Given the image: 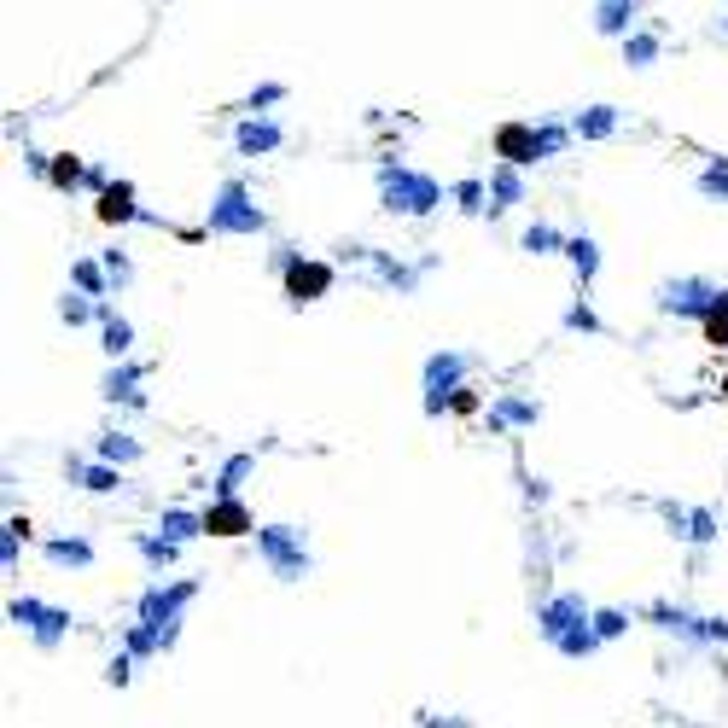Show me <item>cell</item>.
Listing matches in <instances>:
<instances>
[{
  "mask_svg": "<svg viewBox=\"0 0 728 728\" xmlns=\"http://www.w3.org/2000/svg\"><path fill=\"white\" fill-rule=\"evenodd\" d=\"M443 199H449V193H443L437 175H426V169H414V164H397V158L379 164V210H385V216L420 222V216H431Z\"/></svg>",
  "mask_w": 728,
  "mask_h": 728,
  "instance_id": "1",
  "label": "cell"
},
{
  "mask_svg": "<svg viewBox=\"0 0 728 728\" xmlns=\"http://www.w3.org/2000/svg\"><path fill=\"white\" fill-rule=\"evenodd\" d=\"M204 228L216 233V239H257V233H268V216H263V204H257V193L239 175H228L216 187V199H210Z\"/></svg>",
  "mask_w": 728,
  "mask_h": 728,
  "instance_id": "2",
  "label": "cell"
},
{
  "mask_svg": "<svg viewBox=\"0 0 728 728\" xmlns=\"http://www.w3.org/2000/svg\"><path fill=\"white\" fill-rule=\"evenodd\" d=\"M193 600H199V577H158L152 589H140L134 612L164 635V653L181 641V618H187V606H193Z\"/></svg>",
  "mask_w": 728,
  "mask_h": 728,
  "instance_id": "3",
  "label": "cell"
},
{
  "mask_svg": "<svg viewBox=\"0 0 728 728\" xmlns=\"http://www.w3.org/2000/svg\"><path fill=\"white\" fill-rule=\"evenodd\" d=\"M338 263H362L373 274V286H385V292H397V298H414L420 292V274L437 268V257H420V263H402L397 251H379V245H338Z\"/></svg>",
  "mask_w": 728,
  "mask_h": 728,
  "instance_id": "4",
  "label": "cell"
},
{
  "mask_svg": "<svg viewBox=\"0 0 728 728\" xmlns=\"http://www.w3.org/2000/svg\"><path fill=\"white\" fill-rule=\"evenodd\" d=\"M274 268H280V292H286V303L292 309H303V303H321L338 286V268L321 263V257H303L298 245H280L274 251Z\"/></svg>",
  "mask_w": 728,
  "mask_h": 728,
  "instance_id": "5",
  "label": "cell"
},
{
  "mask_svg": "<svg viewBox=\"0 0 728 728\" xmlns=\"http://www.w3.org/2000/svg\"><path fill=\"white\" fill-rule=\"evenodd\" d=\"M257 554H263V565L280 577V583H303V577L315 571L309 530L303 525H257Z\"/></svg>",
  "mask_w": 728,
  "mask_h": 728,
  "instance_id": "6",
  "label": "cell"
},
{
  "mask_svg": "<svg viewBox=\"0 0 728 728\" xmlns=\"http://www.w3.org/2000/svg\"><path fill=\"white\" fill-rule=\"evenodd\" d=\"M466 373H472V356H461V350H431L426 367H420V414L426 420H443L449 414V397L466 385Z\"/></svg>",
  "mask_w": 728,
  "mask_h": 728,
  "instance_id": "7",
  "label": "cell"
},
{
  "mask_svg": "<svg viewBox=\"0 0 728 728\" xmlns=\"http://www.w3.org/2000/svg\"><path fill=\"white\" fill-rule=\"evenodd\" d=\"M6 618L35 641V653H59L65 635L76 629V618H70L65 606H47V600H35V595H12L6 600Z\"/></svg>",
  "mask_w": 728,
  "mask_h": 728,
  "instance_id": "8",
  "label": "cell"
},
{
  "mask_svg": "<svg viewBox=\"0 0 728 728\" xmlns=\"http://www.w3.org/2000/svg\"><path fill=\"white\" fill-rule=\"evenodd\" d=\"M647 618H653L664 635L688 641V647H728V618H699V612L676 606V600H653V606H647Z\"/></svg>",
  "mask_w": 728,
  "mask_h": 728,
  "instance_id": "9",
  "label": "cell"
},
{
  "mask_svg": "<svg viewBox=\"0 0 728 728\" xmlns=\"http://www.w3.org/2000/svg\"><path fill=\"white\" fill-rule=\"evenodd\" d=\"M723 298V286L717 280H705V274H676V280H664L659 286V315L670 321H705V309Z\"/></svg>",
  "mask_w": 728,
  "mask_h": 728,
  "instance_id": "10",
  "label": "cell"
},
{
  "mask_svg": "<svg viewBox=\"0 0 728 728\" xmlns=\"http://www.w3.org/2000/svg\"><path fill=\"white\" fill-rule=\"evenodd\" d=\"M589 618H595V606L577 595V589H560V595H548L542 606H536V635H542L548 647H560L565 635H571V629H583Z\"/></svg>",
  "mask_w": 728,
  "mask_h": 728,
  "instance_id": "11",
  "label": "cell"
},
{
  "mask_svg": "<svg viewBox=\"0 0 728 728\" xmlns=\"http://www.w3.org/2000/svg\"><path fill=\"white\" fill-rule=\"evenodd\" d=\"M286 146V129L268 117V111H245L239 123H233V152L239 158H268V152H280Z\"/></svg>",
  "mask_w": 728,
  "mask_h": 728,
  "instance_id": "12",
  "label": "cell"
},
{
  "mask_svg": "<svg viewBox=\"0 0 728 728\" xmlns=\"http://www.w3.org/2000/svg\"><path fill=\"white\" fill-rule=\"evenodd\" d=\"M65 478L76 490H88V496H117V490H129V478H123V466L111 461H88V455H65Z\"/></svg>",
  "mask_w": 728,
  "mask_h": 728,
  "instance_id": "13",
  "label": "cell"
},
{
  "mask_svg": "<svg viewBox=\"0 0 728 728\" xmlns=\"http://www.w3.org/2000/svg\"><path fill=\"white\" fill-rule=\"evenodd\" d=\"M490 146H496L501 164H542V140H536V123H496V134H490Z\"/></svg>",
  "mask_w": 728,
  "mask_h": 728,
  "instance_id": "14",
  "label": "cell"
},
{
  "mask_svg": "<svg viewBox=\"0 0 728 728\" xmlns=\"http://www.w3.org/2000/svg\"><path fill=\"white\" fill-rule=\"evenodd\" d=\"M204 536H222V542L257 536V519H251V507L239 496H210V507H204Z\"/></svg>",
  "mask_w": 728,
  "mask_h": 728,
  "instance_id": "15",
  "label": "cell"
},
{
  "mask_svg": "<svg viewBox=\"0 0 728 728\" xmlns=\"http://www.w3.org/2000/svg\"><path fill=\"white\" fill-rule=\"evenodd\" d=\"M140 379H146V362H111V373L100 379V397L105 402H123V408H146V397H140Z\"/></svg>",
  "mask_w": 728,
  "mask_h": 728,
  "instance_id": "16",
  "label": "cell"
},
{
  "mask_svg": "<svg viewBox=\"0 0 728 728\" xmlns=\"http://www.w3.org/2000/svg\"><path fill=\"white\" fill-rule=\"evenodd\" d=\"M140 216H146V210L134 204V181H111L100 199H94V222H105V228H129Z\"/></svg>",
  "mask_w": 728,
  "mask_h": 728,
  "instance_id": "17",
  "label": "cell"
},
{
  "mask_svg": "<svg viewBox=\"0 0 728 728\" xmlns=\"http://www.w3.org/2000/svg\"><path fill=\"white\" fill-rule=\"evenodd\" d=\"M542 420V402L536 397H519V391H501L490 402V431H530Z\"/></svg>",
  "mask_w": 728,
  "mask_h": 728,
  "instance_id": "18",
  "label": "cell"
},
{
  "mask_svg": "<svg viewBox=\"0 0 728 728\" xmlns=\"http://www.w3.org/2000/svg\"><path fill=\"white\" fill-rule=\"evenodd\" d=\"M629 30H641V0H595V35L624 41Z\"/></svg>",
  "mask_w": 728,
  "mask_h": 728,
  "instance_id": "19",
  "label": "cell"
},
{
  "mask_svg": "<svg viewBox=\"0 0 728 728\" xmlns=\"http://www.w3.org/2000/svg\"><path fill=\"white\" fill-rule=\"evenodd\" d=\"M100 350L111 356V362H123V356L134 350V321L129 315H117L105 298H100Z\"/></svg>",
  "mask_w": 728,
  "mask_h": 728,
  "instance_id": "20",
  "label": "cell"
},
{
  "mask_svg": "<svg viewBox=\"0 0 728 728\" xmlns=\"http://www.w3.org/2000/svg\"><path fill=\"white\" fill-rule=\"evenodd\" d=\"M513 204H525V175L519 164H496L490 169V216H507Z\"/></svg>",
  "mask_w": 728,
  "mask_h": 728,
  "instance_id": "21",
  "label": "cell"
},
{
  "mask_svg": "<svg viewBox=\"0 0 728 728\" xmlns=\"http://www.w3.org/2000/svg\"><path fill=\"white\" fill-rule=\"evenodd\" d=\"M565 263H571V274H577V286L589 292V286H595V274H600L595 233H571V239H565Z\"/></svg>",
  "mask_w": 728,
  "mask_h": 728,
  "instance_id": "22",
  "label": "cell"
},
{
  "mask_svg": "<svg viewBox=\"0 0 728 728\" xmlns=\"http://www.w3.org/2000/svg\"><path fill=\"white\" fill-rule=\"evenodd\" d=\"M618 47H624V65L629 70H653V65H659V53H664V35L653 30V24H641V30H629Z\"/></svg>",
  "mask_w": 728,
  "mask_h": 728,
  "instance_id": "23",
  "label": "cell"
},
{
  "mask_svg": "<svg viewBox=\"0 0 728 728\" xmlns=\"http://www.w3.org/2000/svg\"><path fill=\"white\" fill-rule=\"evenodd\" d=\"M134 554L152 565V577H164L169 565L181 560V542H169L164 530H140V536H134Z\"/></svg>",
  "mask_w": 728,
  "mask_h": 728,
  "instance_id": "24",
  "label": "cell"
},
{
  "mask_svg": "<svg viewBox=\"0 0 728 728\" xmlns=\"http://www.w3.org/2000/svg\"><path fill=\"white\" fill-rule=\"evenodd\" d=\"M41 554H47L53 565H70V571H88V565L100 560L88 536H47V548H41Z\"/></svg>",
  "mask_w": 728,
  "mask_h": 728,
  "instance_id": "25",
  "label": "cell"
},
{
  "mask_svg": "<svg viewBox=\"0 0 728 728\" xmlns=\"http://www.w3.org/2000/svg\"><path fill=\"white\" fill-rule=\"evenodd\" d=\"M571 129H577V140H612L618 134V105H583L571 117Z\"/></svg>",
  "mask_w": 728,
  "mask_h": 728,
  "instance_id": "26",
  "label": "cell"
},
{
  "mask_svg": "<svg viewBox=\"0 0 728 728\" xmlns=\"http://www.w3.org/2000/svg\"><path fill=\"white\" fill-rule=\"evenodd\" d=\"M94 455H100V461H111V466H134L140 455H146V443H140V437H129V431H100V437H94Z\"/></svg>",
  "mask_w": 728,
  "mask_h": 728,
  "instance_id": "27",
  "label": "cell"
},
{
  "mask_svg": "<svg viewBox=\"0 0 728 728\" xmlns=\"http://www.w3.org/2000/svg\"><path fill=\"white\" fill-rule=\"evenodd\" d=\"M565 239H571V233H560L554 222H530V228L519 233V251H525V257H565Z\"/></svg>",
  "mask_w": 728,
  "mask_h": 728,
  "instance_id": "28",
  "label": "cell"
},
{
  "mask_svg": "<svg viewBox=\"0 0 728 728\" xmlns=\"http://www.w3.org/2000/svg\"><path fill=\"white\" fill-rule=\"evenodd\" d=\"M158 530H164L169 542L187 548L193 536H204V513H193V507H164V513H158Z\"/></svg>",
  "mask_w": 728,
  "mask_h": 728,
  "instance_id": "29",
  "label": "cell"
},
{
  "mask_svg": "<svg viewBox=\"0 0 728 728\" xmlns=\"http://www.w3.org/2000/svg\"><path fill=\"white\" fill-rule=\"evenodd\" d=\"M449 204L461 210V216H490V181H478V175H466L449 187Z\"/></svg>",
  "mask_w": 728,
  "mask_h": 728,
  "instance_id": "30",
  "label": "cell"
},
{
  "mask_svg": "<svg viewBox=\"0 0 728 728\" xmlns=\"http://www.w3.org/2000/svg\"><path fill=\"white\" fill-rule=\"evenodd\" d=\"M251 472H257V455H228L222 472H216V484H210V496H239Z\"/></svg>",
  "mask_w": 728,
  "mask_h": 728,
  "instance_id": "31",
  "label": "cell"
},
{
  "mask_svg": "<svg viewBox=\"0 0 728 728\" xmlns=\"http://www.w3.org/2000/svg\"><path fill=\"white\" fill-rule=\"evenodd\" d=\"M59 321H65V327H88V321H100V298H88L82 286H70L65 298H59Z\"/></svg>",
  "mask_w": 728,
  "mask_h": 728,
  "instance_id": "32",
  "label": "cell"
},
{
  "mask_svg": "<svg viewBox=\"0 0 728 728\" xmlns=\"http://www.w3.org/2000/svg\"><path fill=\"white\" fill-rule=\"evenodd\" d=\"M70 286H82L88 298H105V292H111V274H105V263H94V257H76V263H70Z\"/></svg>",
  "mask_w": 728,
  "mask_h": 728,
  "instance_id": "33",
  "label": "cell"
},
{
  "mask_svg": "<svg viewBox=\"0 0 728 728\" xmlns=\"http://www.w3.org/2000/svg\"><path fill=\"white\" fill-rule=\"evenodd\" d=\"M82 181H88V164H82V158H70V152H59L53 169H47V187H59V193H82Z\"/></svg>",
  "mask_w": 728,
  "mask_h": 728,
  "instance_id": "34",
  "label": "cell"
},
{
  "mask_svg": "<svg viewBox=\"0 0 728 728\" xmlns=\"http://www.w3.org/2000/svg\"><path fill=\"white\" fill-rule=\"evenodd\" d=\"M560 321H565V332H583V338H595V332H606V321L595 315V303H589V292L565 303V315H560Z\"/></svg>",
  "mask_w": 728,
  "mask_h": 728,
  "instance_id": "35",
  "label": "cell"
},
{
  "mask_svg": "<svg viewBox=\"0 0 728 728\" xmlns=\"http://www.w3.org/2000/svg\"><path fill=\"white\" fill-rule=\"evenodd\" d=\"M600 647H606V641L595 635V618H589L583 629H571V635H565V641L554 647V653H560V659H595Z\"/></svg>",
  "mask_w": 728,
  "mask_h": 728,
  "instance_id": "36",
  "label": "cell"
},
{
  "mask_svg": "<svg viewBox=\"0 0 728 728\" xmlns=\"http://www.w3.org/2000/svg\"><path fill=\"white\" fill-rule=\"evenodd\" d=\"M699 338L711 344V350H728V292L711 309H705V321H699Z\"/></svg>",
  "mask_w": 728,
  "mask_h": 728,
  "instance_id": "37",
  "label": "cell"
},
{
  "mask_svg": "<svg viewBox=\"0 0 728 728\" xmlns=\"http://www.w3.org/2000/svg\"><path fill=\"white\" fill-rule=\"evenodd\" d=\"M123 647H129L134 659H152V653H164V635H158V629H152L146 618H140V624H129V629H123Z\"/></svg>",
  "mask_w": 728,
  "mask_h": 728,
  "instance_id": "38",
  "label": "cell"
},
{
  "mask_svg": "<svg viewBox=\"0 0 728 728\" xmlns=\"http://www.w3.org/2000/svg\"><path fill=\"white\" fill-rule=\"evenodd\" d=\"M723 536V519L711 513V507H694V519H688V548H711Z\"/></svg>",
  "mask_w": 728,
  "mask_h": 728,
  "instance_id": "39",
  "label": "cell"
},
{
  "mask_svg": "<svg viewBox=\"0 0 728 728\" xmlns=\"http://www.w3.org/2000/svg\"><path fill=\"white\" fill-rule=\"evenodd\" d=\"M536 140H542V164H548V158H560L565 146L577 140V129L571 123H536Z\"/></svg>",
  "mask_w": 728,
  "mask_h": 728,
  "instance_id": "40",
  "label": "cell"
},
{
  "mask_svg": "<svg viewBox=\"0 0 728 728\" xmlns=\"http://www.w3.org/2000/svg\"><path fill=\"white\" fill-rule=\"evenodd\" d=\"M694 187L705 193V199H723V204H728V158H711V164L699 169Z\"/></svg>",
  "mask_w": 728,
  "mask_h": 728,
  "instance_id": "41",
  "label": "cell"
},
{
  "mask_svg": "<svg viewBox=\"0 0 728 728\" xmlns=\"http://www.w3.org/2000/svg\"><path fill=\"white\" fill-rule=\"evenodd\" d=\"M100 263H105V274H111V292H123V286L134 280V257L123 251V245H111V251L100 257Z\"/></svg>",
  "mask_w": 728,
  "mask_h": 728,
  "instance_id": "42",
  "label": "cell"
},
{
  "mask_svg": "<svg viewBox=\"0 0 728 728\" xmlns=\"http://www.w3.org/2000/svg\"><path fill=\"white\" fill-rule=\"evenodd\" d=\"M286 100H292L286 82H257V88L245 94V111H268V105H286Z\"/></svg>",
  "mask_w": 728,
  "mask_h": 728,
  "instance_id": "43",
  "label": "cell"
},
{
  "mask_svg": "<svg viewBox=\"0 0 728 728\" xmlns=\"http://www.w3.org/2000/svg\"><path fill=\"white\" fill-rule=\"evenodd\" d=\"M624 629H629V612H624V606H595V635H600V641H618Z\"/></svg>",
  "mask_w": 728,
  "mask_h": 728,
  "instance_id": "44",
  "label": "cell"
},
{
  "mask_svg": "<svg viewBox=\"0 0 728 728\" xmlns=\"http://www.w3.org/2000/svg\"><path fill=\"white\" fill-rule=\"evenodd\" d=\"M129 676H134V653H129V647H123L117 659L105 664V682H111V688H129Z\"/></svg>",
  "mask_w": 728,
  "mask_h": 728,
  "instance_id": "45",
  "label": "cell"
},
{
  "mask_svg": "<svg viewBox=\"0 0 728 728\" xmlns=\"http://www.w3.org/2000/svg\"><path fill=\"white\" fill-rule=\"evenodd\" d=\"M478 408H484V397H478V391H472V385H461V391H455V397H449V414H461V420H472V414H478Z\"/></svg>",
  "mask_w": 728,
  "mask_h": 728,
  "instance_id": "46",
  "label": "cell"
},
{
  "mask_svg": "<svg viewBox=\"0 0 728 728\" xmlns=\"http://www.w3.org/2000/svg\"><path fill=\"white\" fill-rule=\"evenodd\" d=\"M414 728H472V717H437V711H414Z\"/></svg>",
  "mask_w": 728,
  "mask_h": 728,
  "instance_id": "47",
  "label": "cell"
},
{
  "mask_svg": "<svg viewBox=\"0 0 728 728\" xmlns=\"http://www.w3.org/2000/svg\"><path fill=\"white\" fill-rule=\"evenodd\" d=\"M18 548H24V536L6 525V536H0V565H6V571H18Z\"/></svg>",
  "mask_w": 728,
  "mask_h": 728,
  "instance_id": "48",
  "label": "cell"
},
{
  "mask_svg": "<svg viewBox=\"0 0 728 728\" xmlns=\"http://www.w3.org/2000/svg\"><path fill=\"white\" fill-rule=\"evenodd\" d=\"M105 187H111V169H105V164H88V181H82V193H94V199H100Z\"/></svg>",
  "mask_w": 728,
  "mask_h": 728,
  "instance_id": "49",
  "label": "cell"
},
{
  "mask_svg": "<svg viewBox=\"0 0 728 728\" xmlns=\"http://www.w3.org/2000/svg\"><path fill=\"white\" fill-rule=\"evenodd\" d=\"M519 478H525V501L530 507H542V501H548V484H542L536 472H519Z\"/></svg>",
  "mask_w": 728,
  "mask_h": 728,
  "instance_id": "50",
  "label": "cell"
},
{
  "mask_svg": "<svg viewBox=\"0 0 728 728\" xmlns=\"http://www.w3.org/2000/svg\"><path fill=\"white\" fill-rule=\"evenodd\" d=\"M717 41H728V6H723V18H717Z\"/></svg>",
  "mask_w": 728,
  "mask_h": 728,
  "instance_id": "51",
  "label": "cell"
},
{
  "mask_svg": "<svg viewBox=\"0 0 728 728\" xmlns=\"http://www.w3.org/2000/svg\"><path fill=\"white\" fill-rule=\"evenodd\" d=\"M723 402H728V373H723Z\"/></svg>",
  "mask_w": 728,
  "mask_h": 728,
  "instance_id": "52",
  "label": "cell"
}]
</instances>
